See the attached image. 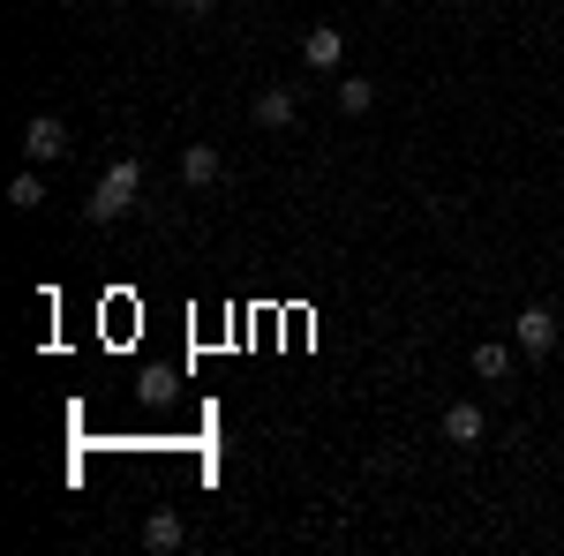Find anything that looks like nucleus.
<instances>
[{"instance_id": "1", "label": "nucleus", "mask_w": 564, "mask_h": 556, "mask_svg": "<svg viewBox=\"0 0 564 556\" xmlns=\"http://www.w3.org/2000/svg\"><path fill=\"white\" fill-rule=\"evenodd\" d=\"M135 196H143V166H135V159H113V166L98 173V188H90L84 218H90V226H113V218L135 211Z\"/></svg>"}, {"instance_id": "2", "label": "nucleus", "mask_w": 564, "mask_h": 556, "mask_svg": "<svg viewBox=\"0 0 564 556\" xmlns=\"http://www.w3.org/2000/svg\"><path fill=\"white\" fill-rule=\"evenodd\" d=\"M512 339H520L527 361H550V353H557V316H550L542 301H527V308H520V324H512Z\"/></svg>"}, {"instance_id": "3", "label": "nucleus", "mask_w": 564, "mask_h": 556, "mask_svg": "<svg viewBox=\"0 0 564 556\" xmlns=\"http://www.w3.org/2000/svg\"><path fill=\"white\" fill-rule=\"evenodd\" d=\"M23 159H31V166H53V159H68V129H61L53 113H31V121H23Z\"/></svg>"}, {"instance_id": "4", "label": "nucleus", "mask_w": 564, "mask_h": 556, "mask_svg": "<svg viewBox=\"0 0 564 556\" xmlns=\"http://www.w3.org/2000/svg\"><path fill=\"white\" fill-rule=\"evenodd\" d=\"M294 113H302L294 84H271V90H257V129H294Z\"/></svg>"}, {"instance_id": "5", "label": "nucleus", "mask_w": 564, "mask_h": 556, "mask_svg": "<svg viewBox=\"0 0 564 556\" xmlns=\"http://www.w3.org/2000/svg\"><path fill=\"white\" fill-rule=\"evenodd\" d=\"M302 61L308 68H339V61H347V31H339V23H316L302 39Z\"/></svg>"}, {"instance_id": "6", "label": "nucleus", "mask_w": 564, "mask_h": 556, "mask_svg": "<svg viewBox=\"0 0 564 556\" xmlns=\"http://www.w3.org/2000/svg\"><path fill=\"white\" fill-rule=\"evenodd\" d=\"M218 173H226V151H218V143H188V151H181V181H188V188H212Z\"/></svg>"}, {"instance_id": "7", "label": "nucleus", "mask_w": 564, "mask_h": 556, "mask_svg": "<svg viewBox=\"0 0 564 556\" xmlns=\"http://www.w3.org/2000/svg\"><path fill=\"white\" fill-rule=\"evenodd\" d=\"M481 436H489V422H481V406H475V399L444 406V444H467V451H475Z\"/></svg>"}, {"instance_id": "8", "label": "nucleus", "mask_w": 564, "mask_h": 556, "mask_svg": "<svg viewBox=\"0 0 564 556\" xmlns=\"http://www.w3.org/2000/svg\"><path fill=\"white\" fill-rule=\"evenodd\" d=\"M181 542H188L181 512H151V519H143V549H151V556H174Z\"/></svg>"}, {"instance_id": "9", "label": "nucleus", "mask_w": 564, "mask_h": 556, "mask_svg": "<svg viewBox=\"0 0 564 556\" xmlns=\"http://www.w3.org/2000/svg\"><path fill=\"white\" fill-rule=\"evenodd\" d=\"M475 377H481V384H505V377H512V346L481 339V346H475Z\"/></svg>"}, {"instance_id": "10", "label": "nucleus", "mask_w": 564, "mask_h": 556, "mask_svg": "<svg viewBox=\"0 0 564 556\" xmlns=\"http://www.w3.org/2000/svg\"><path fill=\"white\" fill-rule=\"evenodd\" d=\"M45 204V181L39 173H15V181H8V211H39Z\"/></svg>"}, {"instance_id": "11", "label": "nucleus", "mask_w": 564, "mask_h": 556, "mask_svg": "<svg viewBox=\"0 0 564 556\" xmlns=\"http://www.w3.org/2000/svg\"><path fill=\"white\" fill-rule=\"evenodd\" d=\"M377 106V84H361V76H339V113H369Z\"/></svg>"}, {"instance_id": "12", "label": "nucleus", "mask_w": 564, "mask_h": 556, "mask_svg": "<svg viewBox=\"0 0 564 556\" xmlns=\"http://www.w3.org/2000/svg\"><path fill=\"white\" fill-rule=\"evenodd\" d=\"M174 8H188V15H204V8H212V0H174Z\"/></svg>"}]
</instances>
